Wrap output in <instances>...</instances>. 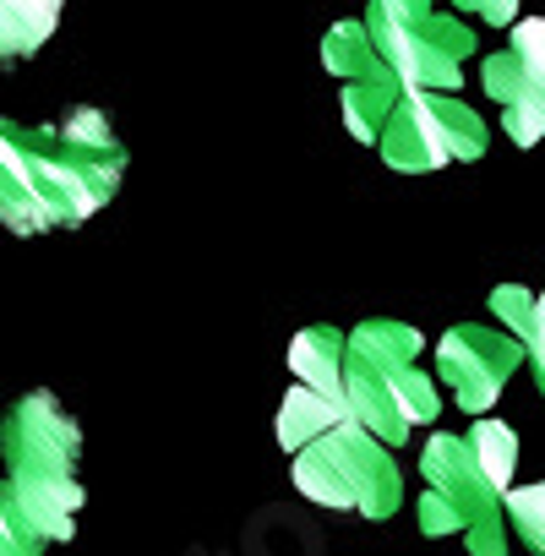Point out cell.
Listing matches in <instances>:
<instances>
[{"label":"cell","mask_w":545,"mask_h":556,"mask_svg":"<svg viewBox=\"0 0 545 556\" xmlns=\"http://www.w3.org/2000/svg\"><path fill=\"white\" fill-rule=\"evenodd\" d=\"M420 480L458 507L464 529H469L474 518H485V513L502 507V491L485 480V469H480L469 437H458V431H436V437L420 447Z\"/></svg>","instance_id":"cell-9"},{"label":"cell","mask_w":545,"mask_h":556,"mask_svg":"<svg viewBox=\"0 0 545 556\" xmlns=\"http://www.w3.org/2000/svg\"><path fill=\"white\" fill-rule=\"evenodd\" d=\"M66 0H0V66L28 61L50 45Z\"/></svg>","instance_id":"cell-12"},{"label":"cell","mask_w":545,"mask_h":556,"mask_svg":"<svg viewBox=\"0 0 545 556\" xmlns=\"http://www.w3.org/2000/svg\"><path fill=\"white\" fill-rule=\"evenodd\" d=\"M415 518H420V534H431V540H442V534H458L464 529V518H458V507L442 496V491H420V502H415Z\"/></svg>","instance_id":"cell-19"},{"label":"cell","mask_w":545,"mask_h":556,"mask_svg":"<svg viewBox=\"0 0 545 556\" xmlns=\"http://www.w3.org/2000/svg\"><path fill=\"white\" fill-rule=\"evenodd\" d=\"M333 420H344V404H339V399H328V393H317V388H306V382H295V388L284 393V404H279L272 437H279V447H284V453H301V447H306V442H317Z\"/></svg>","instance_id":"cell-13"},{"label":"cell","mask_w":545,"mask_h":556,"mask_svg":"<svg viewBox=\"0 0 545 556\" xmlns=\"http://www.w3.org/2000/svg\"><path fill=\"white\" fill-rule=\"evenodd\" d=\"M458 12H474V17H485V23H512V12H518V0H453Z\"/></svg>","instance_id":"cell-23"},{"label":"cell","mask_w":545,"mask_h":556,"mask_svg":"<svg viewBox=\"0 0 545 556\" xmlns=\"http://www.w3.org/2000/svg\"><path fill=\"white\" fill-rule=\"evenodd\" d=\"M83 426L61 409L55 393H23L0 420L7 475H77Z\"/></svg>","instance_id":"cell-8"},{"label":"cell","mask_w":545,"mask_h":556,"mask_svg":"<svg viewBox=\"0 0 545 556\" xmlns=\"http://www.w3.org/2000/svg\"><path fill=\"white\" fill-rule=\"evenodd\" d=\"M464 437H469V447H474L485 480H491L496 491H507V485H512V469H518V431H512L507 420H485V415H480Z\"/></svg>","instance_id":"cell-14"},{"label":"cell","mask_w":545,"mask_h":556,"mask_svg":"<svg viewBox=\"0 0 545 556\" xmlns=\"http://www.w3.org/2000/svg\"><path fill=\"white\" fill-rule=\"evenodd\" d=\"M502 513H507V529L534 556H545V480L540 485H507L502 491Z\"/></svg>","instance_id":"cell-16"},{"label":"cell","mask_w":545,"mask_h":556,"mask_svg":"<svg viewBox=\"0 0 545 556\" xmlns=\"http://www.w3.org/2000/svg\"><path fill=\"white\" fill-rule=\"evenodd\" d=\"M523 366V344L507 333V328H480V323H464V328H447L436 339V371H442V388L458 399V409L469 415H485L507 377Z\"/></svg>","instance_id":"cell-6"},{"label":"cell","mask_w":545,"mask_h":556,"mask_svg":"<svg viewBox=\"0 0 545 556\" xmlns=\"http://www.w3.org/2000/svg\"><path fill=\"white\" fill-rule=\"evenodd\" d=\"M126 175V148L99 110H72L55 126L0 115V224L12 235L88 224Z\"/></svg>","instance_id":"cell-1"},{"label":"cell","mask_w":545,"mask_h":556,"mask_svg":"<svg viewBox=\"0 0 545 556\" xmlns=\"http://www.w3.org/2000/svg\"><path fill=\"white\" fill-rule=\"evenodd\" d=\"M398 99H404V83L388 72V61L377 55L360 77H350V88H344V126H350V137L355 142H377L382 137V126H388V115L398 110Z\"/></svg>","instance_id":"cell-10"},{"label":"cell","mask_w":545,"mask_h":556,"mask_svg":"<svg viewBox=\"0 0 545 556\" xmlns=\"http://www.w3.org/2000/svg\"><path fill=\"white\" fill-rule=\"evenodd\" d=\"M491 312H496V323L523 344V333H529V323H534V290H523V285H496V290H491Z\"/></svg>","instance_id":"cell-18"},{"label":"cell","mask_w":545,"mask_h":556,"mask_svg":"<svg viewBox=\"0 0 545 556\" xmlns=\"http://www.w3.org/2000/svg\"><path fill=\"white\" fill-rule=\"evenodd\" d=\"M382 159L404 175H426L442 164H474L491 148L485 121L453 93H404L377 137Z\"/></svg>","instance_id":"cell-5"},{"label":"cell","mask_w":545,"mask_h":556,"mask_svg":"<svg viewBox=\"0 0 545 556\" xmlns=\"http://www.w3.org/2000/svg\"><path fill=\"white\" fill-rule=\"evenodd\" d=\"M507 540H512V529H507V513H502V507L485 513V518H474V523L464 529L469 556H507Z\"/></svg>","instance_id":"cell-20"},{"label":"cell","mask_w":545,"mask_h":556,"mask_svg":"<svg viewBox=\"0 0 545 556\" xmlns=\"http://www.w3.org/2000/svg\"><path fill=\"white\" fill-rule=\"evenodd\" d=\"M523 361L534 371V388L545 393V295H534V323L523 333Z\"/></svg>","instance_id":"cell-22"},{"label":"cell","mask_w":545,"mask_h":556,"mask_svg":"<svg viewBox=\"0 0 545 556\" xmlns=\"http://www.w3.org/2000/svg\"><path fill=\"white\" fill-rule=\"evenodd\" d=\"M371 61H377V45H371L366 23H339V28H328V39H322V66H328L339 83L360 77Z\"/></svg>","instance_id":"cell-15"},{"label":"cell","mask_w":545,"mask_h":556,"mask_svg":"<svg viewBox=\"0 0 545 556\" xmlns=\"http://www.w3.org/2000/svg\"><path fill=\"white\" fill-rule=\"evenodd\" d=\"M398 415L409 420V431H415V426H431V420L442 415V393H436V382H431L420 366H409V371L398 377Z\"/></svg>","instance_id":"cell-17"},{"label":"cell","mask_w":545,"mask_h":556,"mask_svg":"<svg viewBox=\"0 0 545 556\" xmlns=\"http://www.w3.org/2000/svg\"><path fill=\"white\" fill-rule=\"evenodd\" d=\"M45 551V540L7 507V502H0V556H39Z\"/></svg>","instance_id":"cell-21"},{"label":"cell","mask_w":545,"mask_h":556,"mask_svg":"<svg viewBox=\"0 0 545 556\" xmlns=\"http://www.w3.org/2000/svg\"><path fill=\"white\" fill-rule=\"evenodd\" d=\"M485 93L502 104V131L518 148L545 137V17L518 23L507 50L485 61Z\"/></svg>","instance_id":"cell-7"},{"label":"cell","mask_w":545,"mask_h":556,"mask_svg":"<svg viewBox=\"0 0 545 556\" xmlns=\"http://www.w3.org/2000/svg\"><path fill=\"white\" fill-rule=\"evenodd\" d=\"M290 371H295V382H306V388L344 404V333L328 328V323L301 328L290 339Z\"/></svg>","instance_id":"cell-11"},{"label":"cell","mask_w":545,"mask_h":556,"mask_svg":"<svg viewBox=\"0 0 545 556\" xmlns=\"http://www.w3.org/2000/svg\"><path fill=\"white\" fill-rule=\"evenodd\" d=\"M420 350H426L420 328L393 317H371L355 333H344V415L371 437H382L388 447L415 437L409 420L398 415V377L415 366Z\"/></svg>","instance_id":"cell-4"},{"label":"cell","mask_w":545,"mask_h":556,"mask_svg":"<svg viewBox=\"0 0 545 556\" xmlns=\"http://www.w3.org/2000/svg\"><path fill=\"white\" fill-rule=\"evenodd\" d=\"M366 34L404 93H453L464 61L474 55V34L431 0H371Z\"/></svg>","instance_id":"cell-3"},{"label":"cell","mask_w":545,"mask_h":556,"mask_svg":"<svg viewBox=\"0 0 545 556\" xmlns=\"http://www.w3.org/2000/svg\"><path fill=\"white\" fill-rule=\"evenodd\" d=\"M295 485L317 507L360 513L371 523H382L404 507V475H398L388 442L371 437L366 426H355L350 415L333 420L317 442H306L295 453Z\"/></svg>","instance_id":"cell-2"}]
</instances>
